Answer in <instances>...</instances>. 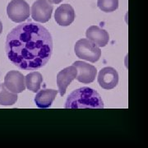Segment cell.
I'll return each mask as SVG.
<instances>
[{
	"label": "cell",
	"instance_id": "52a82bcc",
	"mask_svg": "<svg viewBox=\"0 0 148 148\" xmlns=\"http://www.w3.org/2000/svg\"><path fill=\"white\" fill-rule=\"evenodd\" d=\"M73 66L77 69V75L76 79L78 82L84 84H88L95 81L97 70L93 65L86 64L82 61H76L73 63Z\"/></svg>",
	"mask_w": 148,
	"mask_h": 148
},
{
	"label": "cell",
	"instance_id": "7c38bea8",
	"mask_svg": "<svg viewBox=\"0 0 148 148\" xmlns=\"http://www.w3.org/2000/svg\"><path fill=\"white\" fill-rule=\"evenodd\" d=\"M58 90L53 89H44L39 90L35 97V102L39 108H49L53 104Z\"/></svg>",
	"mask_w": 148,
	"mask_h": 148
},
{
	"label": "cell",
	"instance_id": "8fae6325",
	"mask_svg": "<svg viewBox=\"0 0 148 148\" xmlns=\"http://www.w3.org/2000/svg\"><path fill=\"white\" fill-rule=\"evenodd\" d=\"M86 36L88 40L95 44L98 47H105L110 40L109 33L97 26L89 27L86 30Z\"/></svg>",
	"mask_w": 148,
	"mask_h": 148
},
{
	"label": "cell",
	"instance_id": "4fadbf2b",
	"mask_svg": "<svg viewBox=\"0 0 148 148\" xmlns=\"http://www.w3.org/2000/svg\"><path fill=\"white\" fill-rule=\"evenodd\" d=\"M25 83L27 89L32 90V92L36 93L40 89V86L43 82L42 75L39 72H32L27 74L25 77Z\"/></svg>",
	"mask_w": 148,
	"mask_h": 148
},
{
	"label": "cell",
	"instance_id": "9c48e42d",
	"mask_svg": "<svg viewBox=\"0 0 148 148\" xmlns=\"http://www.w3.org/2000/svg\"><path fill=\"white\" fill-rule=\"evenodd\" d=\"M77 75V69L75 66L67 67L61 70L57 75V85L58 87V92L63 96L65 94L67 88L70 83L76 79Z\"/></svg>",
	"mask_w": 148,
	"mask_h": 148
},
{
	"label": "cell",
	"instance_id": "5bb4252c",
	"mask_svg": "<svg viewBox=\"0 0 148 148\" xmlns=\"http://www.w3.org/2000/svg\"><path fill=\"white\" fill-rule=\"evenodd\" d=\"M17 101V95L11 92L3 84L0 85V106H12Z\"/></svg>",
	"mask_w": 148,
	"mask_h": 148
},
{
	"label": "cell",
	"instance_id": "ba28073f",
	"mask_svg": "<svg viewBox=\"0 0 148 148\" xmlns=\"http://www.w3.org/2000/svg\"><path fill=\"white\" fill-rule=\"evenodd\" d=\"M97 81L103 89L111 90L119 83V74L114 69L106 67L100 71Z\"/></svg>",
	"mask_w": 148,
	"mask_h": 148
},
{
	"label": "cell",
	"instance_id": "5b68a950",
	"mask_svg": "<svg viewBox=\"0 0 148 148\" xmlns=\"http://www.w3.org/2000/svg\"><path fill=\"white\" fill-rule=\"evenodd\" d=\"M53 5L48 0H36L32 7V16L36 21L45 23L51 18Z\"/></svg>",
	"mask_w": 148,
	"mask_h": 148
},
{
	"label": "cell",
	"instance_id": "3957f363",
	"mask_svg": "<svg viewBox=\"0 0 148 148\" xmlns=\"http://www.w3.org/2000/svg\"><path fill=\"white\" fill-rule=\"evenodd\" d=\"M74 52L79 58L90 63L97 62L101 56V49L88 39H81L77 41L74 46Z\"/></svg>",
	"mask_w": 148,
	"mask_h": 148
},
{
	"label": "cell",
	"instance_id": "2e32d148",
	"mask_svg": "<svg viewBox=\"0 0 148 148\" xmlns=\"http://www.w3.org/2000/svg\"><path fill=\"white\" fill-rule=\"evenodd\" d=\"M50 3H53V4H58L60 3L63 0H48Z\"/></svg>",
	"mask_w": 148,
	"mask_h": 148
},
{
	"label": "cell",
	"instance_id": "8992f818",
	"mask_svg": "<svg viewBox=\"0 0 148 148\" xmlns=\"http://www.w3.org/2000/svg\"><path fill=\"white\" fill-rule=\"evenodd\" d=\"M3 85L8 90L13 93H21L26 89L25 77L18 71H10L6 74Z\"/></svg>",
	"mask_w": 148,
	"mask_h": 148
},
{
	"label": "cell",
	"instance_id": "9a60e30c",
	"mask_svg": "<svg viewBox=\"0 0 148 148\" xmlns=\"http://www.w3.org/2000/svg\"><path fill=\"white\" fill-rule=\"evenodd\" d=\"M97 6L102 12H112L118 9L119 0H98Z\"/></svg>",
	"mask_w": 148,
	"mask_h": 148
},
{
	"label": "cell",
	"instance_id": "30bf717a",
	"mask_svg": "<svg viewBox=\"0 0 148 148\" xmlns=\"http://www.w3.org/2000/svg\"><path fill=\"white\" fill-rule=\"evenodd\" d=\"M74 18L75 12L73 8L69 4L60 5L54 13L55 21L62 27H68L71 25L73 22Z\"/></svg>",
	"mask_w": 148,
	"mask_h": 148
},
{
	"label": "cell",
	"instance_id": "277c9868",
	"mask_svg": "<svg viewBox=\"0 0 148 148\" xmlns=\"http://www.w3.org/2000/svg\"><path fill=\"white\" fill-rule=\"evenodd\" d=\"M7 13L12 21L20 23L29 18L30 6L25 0H12L7 7Z\"/></svg>",
	"mask_w": 148,
	"mask_h": 148
},
{
	"label": "cell",
	"instance_id": "6da1fadb",
	"mask_svg": "<svg viewBox=\"0 0 148 148\" xmlns=\"http://www.w3.org/2000/svg\"><path fill=\"white\" fill-rule=\"evenodd\" d=\"M5 51L19 69L36 71L47 64L53 53V40L42 25L24 22L14 27L6 40Z\"/></svg>",
	"mask_w": 148,
	"mask_h": 148
},
{
	"label": "cell",
	"instance_id": "e0dca14e",
	"mask_svg": "<svg viewBox=\"0 0 148 148\" xmlns=\"http://www.w3.org/2000/svg\"><path fill=\"white\" fill-rule=\"evenodd\" d=\"M2 32H3V24H2V22L0 21V35H1Z\"/></svg>",
	"mask_w": 148,
	"mask_h": 148
},
{
	"label": "cell",
	"instance_id": "7a4b0ae2",
	"mask_svg": "<svg viewBox=\"0 0 148 148\" xmlns=\"http://www.w3.org/2000/svg\"><path fill=\"white\" fill-rule=\"evenodd\" d=\"M64 107L66 109H103L104 102L96 90L90 87H81L69 94Z\"/></svg>",
	"mask_w": 148,
	"mask_h": 148
}]
</instances>
